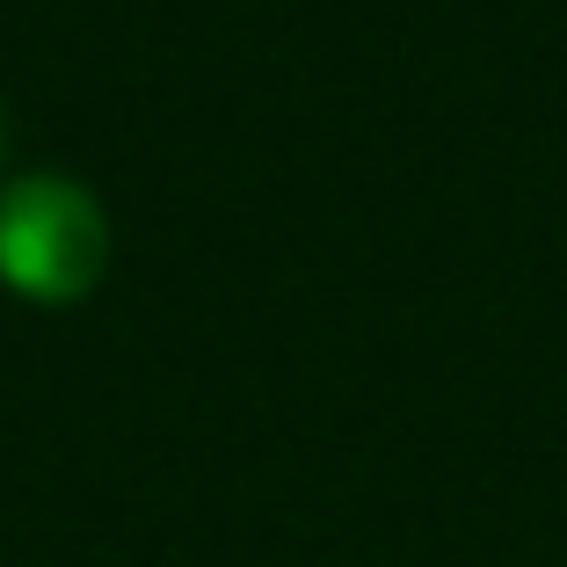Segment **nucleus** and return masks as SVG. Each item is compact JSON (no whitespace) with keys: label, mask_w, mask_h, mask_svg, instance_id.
I'll return each mask as SVG.
<instances>
[{"label":"nucleus","mask_w":567,"mask_h":567,"mask_svg":"<svg viewBox=\"0 0 567 567\" xmlns=\"http://www.w3.org/2000/svg\"><path fill=\"white\" fill-rule=\"evenodd\" d=\"M110 269V218L73 175H22L0 189V277L22 299L66 306Z\"/></svg>","instance_id":"f257e3e1"}]
</instances>
